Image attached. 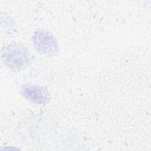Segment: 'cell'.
Segmentation results:
<instances>
[{
	"label": "cell",
	"instance_id": "cell-1",
	"mask_svg": "<svg viewBox=\"0 0 151 151\" xmlns=\"http://www.w3.org/2000/svg\"><path fill=\"white\" fill-rule=\"evenodd\" d=\"M4 58L9 65L13 67H21L26 62V56L24 52L14 45L8 47L4 52Z\"/></svg>",
	"mask_w": 151,
	"mask_h": 151
},
{
	"label": "cell",
	"instance_id": "cell-2",
	"mask_svg": "<svg viewBox=\"0 0 151 151\" xmlns=\"http://www.w3.org/2000/svg\"><path fill=\"white\" fill-rule=\"evenodd\" d=\"M36 48L45 54H53L56 50V45L52 37L47 32H38L34 37Z\"/></svg>",
	"mask_w": 151,
	"mask_h": 151
},
{
	"label": "cell",
	"instance_id": "cell-3",
	"mask_svg": "<svg viewBox=\"0 0 151 151\" xmlns=\"http://www.w3.org/2000/svg\"><path fill=\"white\" fill-rule=\"evenodd\" d=\"M25 95L28 99L38 103H43L45 100V93L41 89L35 87H28L25 89Z\"/></svg>",
	"mask_w": 151,
	"mask_h": 151
}]
</instances>
